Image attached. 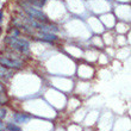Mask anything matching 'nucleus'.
<instances>
[{"label":"nucleus","instance_id":"423d86ee","mask_svg":"<svg viewBox=\"0 0 131 131\" xmlns=\"http://www.w3.org/2000/svg\"><path fill=\"white\" fill-rule=\"evenodd\" d=\"M12 75H13V72H12L10 68H6V67L0 66V79L8 80L12 78Z\"/></svg>","mask_w":131,"mask_h":131},{"label":"nucleus","instance_id":"20e7f679","mask_svg":"<svg viewBox=\"0 0 131 131\" xmlns=\"http://www.w3.org/2000/svg\"><path fill=\"white\" fill-rule=\"evenodd\" d=\"M37 36L41 39H44V41H48V42H52V41H56L57 39V36L49 31H39L37 34Z\"/></svg>","mask_w":131,"mask_h":131},{"label":"nucleus","instance_id":"6e6552de","mask_svg":"<svg viewBox=\"0 0 131 131\" xmlns=\"http://www.w3.org/2000/svg\"><path fill=\"white\" fill-rule=\"evenodd\" d=\"M6 128L8 131H20V128L17 126L16 124H13V123H8V124L6 125Z\"/></svg>","mask_w":131,"mask_h":131},{"label":"nucleus","instance_id":"9b49d317","mask_svg":"<svg viewBox=\"0 0 131 131\" xmlns=\"http://www.w3.org/2000/svg\"><path fill=\"white\" fill-rule=\"evenodd\" d=\"M0 92H4V85L1 81H0Z\"/></svg>","mask_w":131,"mask_h":131},{"label":"nucleus","instance_id":"0eeeda50","mask_svg":"<svg viewBox=\"0 0 131 131\" xmlns=\"http://www.w3.org/2000/svg\"><path fill=\"white\" fill-rule=\"evenodd\" d=\"M26 3L34 7H42L47 3V0H26Z\"/></svg>","mask_w":131,"mask_h":131},{"label":"nucleus","instance_id":"f8f14e48","mask_svg":"<svg viewBox=\"0 0 131 131\" xmlns=\"http://www.w3.org/2000/svg\"><path fill=\"white\" fill-rule=\"evenodd\" d=\"M4 129V123H1V122H0V131L3 130Z\"/></svg>","mask_w":131,"mask_h":131},{"label":"nucleus","instance_id":"f257e3e1","mask_svg":"<svg viewBox=\"0 0 131 131\" xmlns=\"http://www.w3.org/2000/svg\"><path fill=\"white\" fill-rule=\"evenodd\" d=\"M5 43L11 49H13L18 52H21V54H26L30 50V43L25 38H20L17 36H8L5 38Z\"/></svg>","mask_w":131,"mask_h":131},{"label":"nucleus","instance_id":"39448f33","mask_svg":"<svg viewBox=\"0 0 131 131\" xmlns=\"http://www.w3.org/2000/svg\"><path fill=\"white\" fill-rule=\"evenodd\" d=\"M30 116L29 114H25V113H16L13 116V121L14 123H17V124H24L26 122L30 121Z\"/></svg>","mask_w":131,"mask_h":131},{"label":"nucleus","instance_id":"1a4fd4ad","mask_svg":"<svg viewBox=\"0 0 131 131\" xmlns=\"http://www.w3.org/2000/svg\"><path fill=\"white\" fill-rule=\"evenodd\" d=\"M6 116H7V108L0 106V121L4 119V118H6Z\"/></svg>","mask_w":131,"mask_h":131},{"label":"nucleus","instance_id":"7ed1b4c3","mask_svg":"<svg viewBox=\"0 0 131 131\" xmlns=\"http://www.w3.org/2000/svg\"><path fill=\"white\" fill-rule=\"evenodd\" d=\"M0 66L10 69H19L23 68L24 63L17 57H12L10 55H0Z\"/></svg>","mask_w":131,"mask_h":131},{"label":"nucleus","instance_id":"ddd939ff","mask_svg":"<svg viewBox=\"0 0 131 131\" xmlns=\"http://www.w3.org/2000/svg\"><path fill=\"white\" fill-rule=\"evenodd\" d=\"M1 19H3V13L0 12V21H1Z\"/></svg>","mask_w":131,"mask_h":131},{"label":"nucleus","instance_id":"f03ea898","mask_svg":"<svg viewBox=\"0 0 131 131\" xmlns=\"http://www.w3.org/2000/svg\"><path fill=\"white\" fill-rule=\"evenodd\" d=\"M23 10H24V12L26 13V16H29V17L32 18V19H35V20L41 21V23H43V24H47V23H48V18H47V16H45L41 10H38V8H36V7L31 6V5L28 4L26 1L23 4Z\"/></svg>","mask_w":131,"mask_h":131},{"label":"nucleus","instance_id":"9d476101","mask_svg":"<svg viewBox=\"0 0 131 131\" xmlns=\"http://www.w3.org/2000/svg\"><path fill=\"white\" fill-rule=\"evenodd\" d=\"M7 101H8L7 95L4 93V92H0V105H1V104H6Z\"/></svg>","mask_w":131,"mask_h":131}]
</instances>
